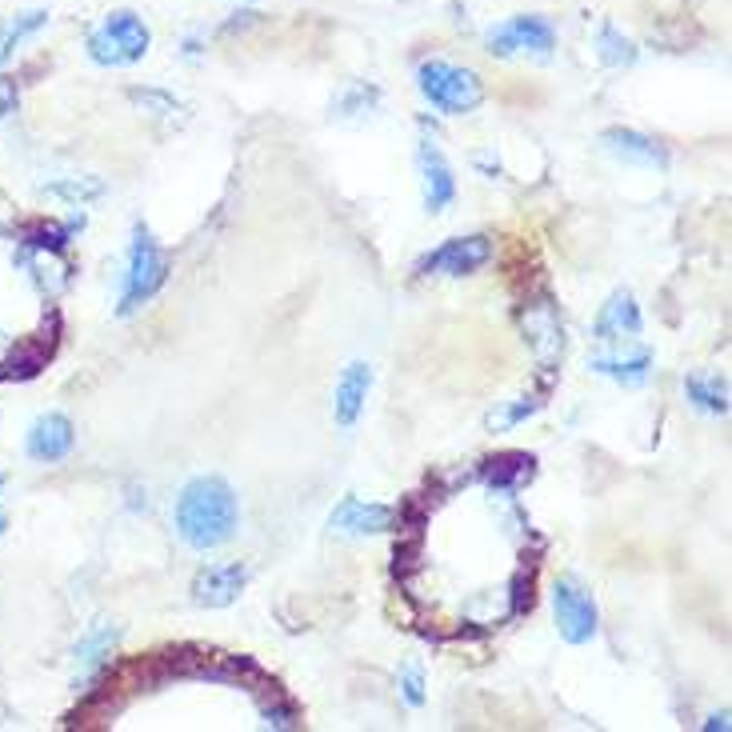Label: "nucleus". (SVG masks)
I'll return each mask as SVG.
<instances>
[{"mask_svg":"<svg viewBox=\"0 0 732 732\" xmlns=\"http://www.w3.org/2000/svg\"><path fill=\"white\" fill-rule=\"evenodd\" d=\"M16 100H21V85H16V76H0V121H9V116H13Z\"/></svg>","mask_w":732,"mask_h":732,"instance_id":"obj_28","label":"nucleus"},{"mask_svg":"<svg viewBox=\"0 0 732 732\" xmlns=\"http://www.w3.org/2000/svg\"><path fill=\"white\" fill-rule=\"evenodd\" d=\"M49 25V13L45 9H33V13H21V16H13L9 25L0 28V64L9 61L13 57V49L16 45H25L28 37H37L40 28Z\"/></svg>","mask_w":732,"mask_h":732,"instance_id":"obj_22","label":"nucleus"},{"mask_svg":"<svg viewBox=\"0 0 732 732\" xmlns=\"http://www.w3.org/2000/svg\"><path fill=\"white\" fill-rule=\"evenodd\" d=\"M169 281V257L164 249L157 245V236L137 224L133 228V245H128V273H125V285H121V300H116V312L121 317H133V312L152 300L161 293V285Z\"/></svg>","mask_w":732,"mask_h":732,"instance_id":"obj_2","label":"nucleus"},{"mask_svg":"<svg viewBox=\"0 0 732 732\" xmlns=\"http://www.w3.org/2000/svg\"><path fill=\"white\" fill-rule=\"evenodd\" d=\"M553 608H557V629L569 645H588L600 633V612H596L593 593L576 576H560L553 588Z\"/></svg>","mask_w":732,"mask_h":732,"instance_id":"obj_5","label":"nucleus"},{"mask_svg":"<svg viewBox=\"0 0 732 732\" xmlns=\"http://www.w3.org/2000/svg\"><path fill=\"white\" fill-rule=\"evenodd\" d=\"M417 88L445 116H464V112H472L484 100L481 76L472 73V69H460V64L448 61H424L417 69Z\"/></svg>","mask_w":732,"mask_h":732,"instance_id":"obj_3","label":"nucleus"},{"mask_svg":"<svg viewBox=\"0 0 732 732\" xmlns=\"http://www.w3.org/2000/svg\"><path fill=\"white\" fill-rule=\"evenodd\" d=\"M705 729L708 732H717V729L724 732V729H729V712H712V717L705 720Z\"/></svg>","mask_w":732,"mask_h":732,"instance_id":"obj_30","label":"nucleus"},{"mask_svg":"<svg viewBox=\"0 0 732 732\" xmlns=\"http://www.w3.org/2000/svg\"><path fill=\"white\" fill-rule=\"evenodd\" d=\"M541 405H545V400L524 397L521 405H512V409H505V412H493V417H488V429H512V424L529 421L533 412H541Z\"/></svg>","mask_w":732,"mask_h":732,"instance_id":"obj_26","label":"nucleus"},{"mask_svg":"<svg viewBox=\"0 0 732 732\" xmlns=\"http://www.w3.org/2000/svg\"><path fill=\"white\" fill-rule=\"evenodd\" d=\"M4 529H9V517H4V509H0V536H4Z\"/></svg>","mask_w":732,"mask_h":732,"instance_id":"obj_31","label":"nucleus"},{"mask_svg":"<svg viewBox=\"0 0 732 732\" xmlns=\"http://www.w3.org/2000/svg\"><path fill=\"white\" fill-rule=\"evenodd\" d=\"M557 33L541 16H512L505 25L488 28V52L493 57H517V52H553Z\"/></svg>","mask_w":732,"mask_h":732,"instance_id":"obj_7","label":"nucleus"},{"mask_svg":"<svg viewBox=\"0 0 732 732\" xmlns=\"http://www.w3.org/2000/svg\"><path fill=\"white\" fill-rule=\"evenodd\" d=\"M393 521H397V512L388 509V505H369V500L360 497H345L333 509V517H328V524H333L336 533L348 536L385 533V529H393Z\"/></svg>","mask_w":732,"mask_h":732,"instance_id":"obj_11","label":"nucleus"},{"mask_svg":"<svg viewBox=\"0 0 732 732\" xmlns=\"http://www.w3.org/2000/svg\"><path fill=\"white\" fill-rule=\"evenodd\" d=\"M684 393L700 412H717V417L729 412V381L724 376H688Z\"/></svg>","mask_w":732,"mask_h":732,"instance_id":"obj_21","label":"nucleus"},{"mask_svg":"<svg viewBox=\"0 0 732 732\" xmlns=\"http://www.w3.org/2000/svg\"><path fill=\"white\" fill-rule=\"evenodd\" d=\"M524 321V333H529V340H533L536 357L545 360V364H553V360L560 357V348H564V328H560V317L557 309H553V300L541 297V300H529V309L521 312Z\"/></svg>","mask_w":732,"mask_h":732,"instance_id":"obj_12","label":"nucleus"},{"mask_svg":"<svg viewBox=\"0 0 732 732\" xmlns=\"http://www.w3.org/2000/svg\"><path fill=\"white\" fill-rule=\"evenodd\" d=\"M600 140H605V149L612 152V157H621V161L629 164H645V169H665V164H669L665 145H657V140L636 133V128H608Z\"/></svg>","mask_w":732,"mask_h":732,"instance_id":"obj_15","label":"nucleus"},{"mask_svg":"<svg viewBox=\"0 0 732 732\" xmlns=\"http://www.w3.org/2000/svg\"><path fill=\"white\" fill-rule=\"evenodd\" d=\"M116 641H121V633H116L112 624H104V621L92 624V629L80 636V645H76V665H80V672H85V677L104 672V665L112 660Z\"/></svg>","mask_w":732,"mask_h":732,"instance_id":"obj_18","label":"nucleus"},{"mask_svg":"<svg viewBox=\"0 0 732 732\" xmlns=\"http://www.w3.org/2000/svg\"><path fill=\"white\" fill-rule=\"evenodd\" d=\"M21 245H25V252L61 257V252H69V245H73V233H69V224H57V221H28L25 228H21Z\"/></svg>","mask_w":732,"mask_h":732,"instance_id":"obj_19","label":"nucleus"},{"mask_svg":"<svg viewBox=\"0 0 732 732\" xmlns=\"http://www.w3.org/2000/svg\"><path fill=\"white\" fill-rule=\"evenodd\" d=\"M400 693H405V700H409L412 708L424 705V672L417 669V665L400 669Z\"/></svg>","mask_w":732,"mask_h":732,"instance_id":"obj_27","label":"nucleus"},{"mask_svg":"<svg viewBox=\"0 0 732 732\" xmlns=\"http://www.w3.org/2000/svg\"><path fill=\"white\" fill-rule=\"evenodd\" d=\"M417 169H421V185H424V209L445 212L448 204L457 200V176H452L445 152L436 149L433 140H421V149H417Z\"/></svg>","mask_w":732,"mask_h":732,"instance_id":"obj_9","label":"nucleus"},{"mask_svg":"<svg viewBox=\"0 0 732 732\" xmlns=\"http://www.w3.org/2000/svg\"><path fill=\"white\" fill-rule=\"evenodd\" d=\"M536 605V569H521L512 576V617L533 612Z\"/></svg>","mask_w":732,"mask_h":732,"instance_id":"obj_25","label":"nucleus"},{"mask_svg":"<svg viewBox=\"0 0 732 732\" xmlns=\"http://www.w3.org/2000/svg\"><path fill=\"white\" fill-rule=\"evenodd\" d=\"M236 493L221 476H197L176 500V533L188 548L209 553L236 533Z\"/></svg>","mask_w":732,"mask_h":732,"instance_id":"obj_1","label":"nucleus"},{"mask_svg":"<svg viewBox=\"0 0 732 732\" xmlns=\"http://www.w3.org/2000/svg\"><path fill=\"white\" fill-rule=\"evenodd\" d=\"M249 581V569L245 564H209V569L197 572V581H193V600L200 608H228L240 596Z\"/></svg>","mask_w":732,"mask_h":732,"instance_id":"obj_10","label":"nucleus"},{"mask_svg":"<svg viewBox=\"0 0 732 732\" xmlns=\"http://www.w3.org/2000/svg\"><path fill=\"white\" fill-rule=\"evenodd\" d=\"M421 548H417V541H400L397 545V564H393V572H397V576H409L412 569H417V564H421Z\"/></svg>","mask_w":732,"mask_h":732,"instance_id":"obj_29","label":"nucleus"},{"mask_svg":"<svg viewBox=\"0 0 732 732\" xmlns=\"http://www.w3.org/2000/svg\"><path fill=\"white\" fill-rule=\"evenodd\" d=\"M57 328L61 324H52V333H40V340H28L13 352V357L0 364V381H33V376L49 364L52 348H57Z\"/></svg>","mask_w":732,"mask_h":732,"instance_id":"obj_17","label":"nucleus"},{"mask_svg":"<svg viewBox=\"0 0 732 732\" xmlns=\"http://www.w3.org/2000/svg\"><path fill=\"white\" fill-rule=\"evenodd\" d=\"M472 476H481L488 488L512 497L521 484H529L536 476V457H529V452H497V457L481 460Z\"/></svg>","mask_w":732,"mask_h":732,"instance_id":"obj_14","label":"nucleus"},{"mask_svg":"<svg viewBox=\"0 0 732 732\" xmlns=\"http://www.w3.org/2000/svg\"><path fill=\"white\" fill-rule=\"evenodd\" d=\"M45 193L49 197H61L69 200V204H88V200L104 197V185H100L97 176H64V181H52V185H45Z\"/></svg>","mask_w":732,"mask_h":732,"instance_id":"obj_24","label":"nucleus"},{"mask_svg":"<svg viewBox=\"0 0 732 732\" xmlns=\"http://www.w3.org/2000/svg\"><path fill=\"white\" fill-rule=\"evenodd\" d=\"M493 257V236H452L445 240L441 249L424 252L421 264H417V273L421 276H469L476 273L481 264H488Z\"/></svg>","mask_w":732,"mask_h":732,"instance_id":"obj_6","label":"nucleus"},{"mask_svg":"<svg viewBox=\"0 0 732 732\" xmlns=\"http://www.w3.org/2000/svg\"><path fill=\"white\" fill-rule=\"evenodd\" d=\"M593 373L612 376L621 385H645L648 373H653V352H636V357H596L593 360Z\"/></svg>","mask_w":732,"mask_h":732,"instance_id":"obj_20","label":"nucleus"},{"mask_svg":"<svg viewBox=\"0 0 732 732\" xmlns=\"http://www.w3.org/2000/svg\"><path fill=\"white\" fill-rule=\"evenodd\" d=\"M152 49V33L149 25L140 21L137 13H109V21L88 33V57L100 64V69H125V64L145 61Z\"/></svg>","mask_w":732,"mask_h":732,"instance_id":"obj_4","label":"nucleus"},{"mask_svg":"<svg viewBox=\"0 0 732 732\" xmlns=\"http://www.w3.org/2000/svg\"><path fill=\"white\" fill-rule=\"evenodd\" d=\"M641 333V305L629 288H617L608 305L596 317V336L600 340H621V336H636Z\"/></svg>","mask_w":732,"mask_h":732,"instance_id":"obj_16","label":"nucleus"},{"mask_svg":"<svg viewBox=\"0 0 732 732\" xmlns=\"http://www.w3.org/2000/svg\"><path fill=\"white\" fill-rule=\"evenodd\" d=\"M0 484H4V472H0Z\"/></svg>","mask_w":732,"mask_h":732,"instance_id":"obj_32","label":"nucleus"},{"mask_svg":"<svg viewBox=\"0 0 732 732\" xmlns=\"http://www.w3.org/2000/svg\"><path fill=\"white\" fill-rule=\"evenodd\" d=\"M596 57L608 64V69H624V64L636 61V45L624 33H617L612 25L596 28Z\"/></svg>","mask_w":732,"mask_h":732,"instance_id":"obj_23","label":"nucleus"},{"mask_svg":"<svg viewBox=\"0 0 732 732\" xmlns=\"http://www.w3.org/2000/svg\"><path fill=\"white\" fill-rule=\"evenodd\" d=\"M369 388H373V369L364 360H352L340 381H336V400H333V417L340 429H352L364 412V400H369Z\"/></svg>","mask_w":732,"mask_h":732,"instance_id":"obj_13","label":"nucleus"},{"mask_svg":"<svg viewBox=\"0 0 732 732\" xmlns=\"http://www.w3.org/2000/svg\"><path fill=\"white\" fill-rule=\"evenodd\" d=\"M73 445H76V433H73V421H69L64 412H45V417H37L25 436V452L33 460H40V464L64 460L73 452Z\"/></svg>","mask_w":732,"mask_h":732,"instance_id":"obj_8","label":"nucleus"}]
</instances>
